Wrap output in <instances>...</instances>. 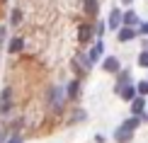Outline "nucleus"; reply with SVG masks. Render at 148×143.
I'll list each match as a JSON object with an SVG mask.
<instances>
[{
    "label": "nucleus",
    "mask_w": 148,
    "mask_h": 143,
    "mask_svg": "<svg viewBox=\"0 0 148 143\" xmlns=\"http://www.w3.org/2000/svg\"><path fill=\"white\" fill-rule=\"evenodd\" d=\"M138 24H141V17L136 15V10L129 8L126 12H121V27H131V29H136Z\"/></svg>",
    "instance_id": "f257e3e1"
},
{
    "label": "nucleus",
    "mask_w": 148,
    "mask_h": 143,
    "mask_svg": "<svg viewBox=\"0 0 148 143\" xmlns=\"http://www.w3.org/2000/svg\"><path fill=\"white\" fill-rule=\"evenodd\" d=\"M92 36H95V29H92V27H90L88 22H83V24H80V27H78V44L88 46Z\"/></svg>",
    "instance_id": "f03ea898"
},
{
    "label": "nucleus",
    "mask_w": 148,
    "mask_h": 143,
    "mask_svg": "<svg viewBox=\"0 0 148 143\" xmlns=\"http://www.w3.org/2000/svg\"><path fill=\"white\" fill-rule=\"evenodd\" d=\"M102 70H104V73H112V75H116V73L121 70L119 58H116V56H104V58H102Z\"/></svg>",
    "instance_id": "7ed1b4c3"
},
{
    "label": "nucleus",
    "mask_w": 148,
    "mask_h": 143,
    "mask_svg": "<svg viewBox=\"0 0 148 143\" xmlns=\"http://www.w3.org/2000/svg\"><path fill=\"white\" fill-rule=\"evenodd\" d=\"M136 29H131V27H119V32H116V41L119 44H129V41H134L136 39Z\"/></svg>",
    "instance_id": "20e7f679"
},
{
    "label": "nucleus",
    "mask_w": 148,
    "mask_h": 143,
    "mask_svg": "<svg viewBox=\"0 0 148 143\" xmlns=\"http://www.w3.org/2000/svg\"><path fill=\"white\" fill-rule=\"evenodd\" d=\"M102 51H104V41H102V39H97V41H95V46L88 51V61H90V66H95L97 61H100Z\"/></svg>",
    "instance_id": "39448f33"
},
{
    "label": "nucleus",
    "mask_w": 148,
    "mask_h": 143,
    "mask_svg": "<svg viewBox=\"0 0 148 143\" xmlns=\"http://www.w3.org/2000/svg\"><path fill=\"white\" fill-rule=\"evenodd\" d=\"M116 95H119L124 102H134L138 95H136V85H124V88H119V90H114Z\"/></svg>",
    "instance_id": "423d86ee"
},
{
    "label": "nucleus",
    "mask_w": 148,
    "mask_h": 143,
    "mask_svg": "<svg viewBox=\"0 0 148 143\" xmlns=\"http://www.w3.org/2000/svg\"><path fill=\"white\" fill-rule=\"evenodd\" d=\"M131 116H138V119H146V99L136 97L131 102Z\"/></svg>",
    "instance_id": "0eeeda50"
},
{
    "label": "nucleus",
    "mask_w": 148,
    "mask_h": 143,
    "mask_svg": "<svg viewBox=\"0 0 148 143\" xmlns=\"http://www.w3.org/2000/svg\"><path fill=\"white\" fill-rule=\"evenodd\" d=\"M10 109H12V90L5 88L3 95H0V114H8Z\"/></svg>",
    "instance_id": "6e6552de"
},
{
    "label": "nucleus",
    "mask_w": 148,
    "mask_h": 143,
    "mask_svg": "<svg viewBox=\"0 0 148 143\" xmlns=\"http://www.w3.org/2000/svg\"><path fill=\"white\" fill-rule=\"evenodd\" d=\"M83 12L95 20L97 12H100V0H83Z\"/></svg>",
    "instance_id": "1a4fd4ad"
},
{
    "label": "nucleus",
    "mask_w": 148,
    "mask_h": 143,
    "mask_svg": "<svg viewBox=\"0 0 148 143\" xmlns=\"http://www.w3.org/2000/svg\"><path fill=\"white\" fill-rule=\"evenodd\" d=\"M107 27L119 32V27H121V10H119V8H112V10H109V22H107Z\"/></svg>",
    "instance_id": "9d476101"
},
{
    "label": "nucleus",
    "mask_w": 148,
    "mask_h": 143,
    "mask_svg": "<svg viewBox=\"0 0 148 143\" xmlns=\"http://www.w3.org/2000/svg\"><path fill=\"white\" fill-rule=\"evenodd\" d=\"M66 95H68V99H78L80 97V80H71L68 85H66Z\"/></svg>",
    "instance_id": "9b49d317"
},
{
    "label": "nucleus",
    "mask_w": 148,
    "mask_h": 143,
    "mask_svg": "<svg viewBox=\"0 0 148 143\" xmlns=\"http://www.w3.org/2000/svg\"><path fill=\"white\" fill-rule=\"evenodd\" d=\"M114 141H116V143H131V141H134V133L119 126V129L114 131Z\"/></svg>",
    "instance_id": "f8f14e48"
},
{
    "label": "nucleus",
    "mask_w": 148,
    "mask_h": 143,
    "mask_svg": "<svg viewBox=\"0 0 148 143\" xmlns=\"http://www.w3.org/2000/svg\"><path fill=\"white\" fill-rule=\"evenodd\" d=\"M129 80H131V73H129L126 68H121V70L116 73V85H114V90H119V88H124V85H129Z\"/></svg>",
    "instance_id": "ddd939ff"
},
{
    "label": "nucleus",
    "mask_w": 148,
    "mask_h": 143,
    "mask_svg": "<svg viewBox=\"0 0 148 143\" xmlns=\"http://www.w3.org/2000/svg\"><path fill=\"white\" fill-rule=\"evenodd\" d=\"M141 121H143V119H138V116H129V119L121 124V129H126V131H131V133H134V131L141 126Z\"/></svg>",
    "instance_id": "4468645a"
},
{
    "label": "nucleus",
    "mask_w": 148,
    "mask_h": 143,
    "mask_svg": "<svg viewBox=\"0 0 148 143\" xmlns=\"http://www.w3.org/2000/svg\"><path fill=\"white\" fill-rule=\"evenodd\" d=\"M10 53H17V51H22V49H24V39H22V36H15V39H10Z\"/></svg>",
    "instance_id": "2eb2a0df"
},
{
    "label": "nucleus",
    "mask_w": 148,
    "mask_h": 143,
    "mask_svg": "<svg viewBox=\"0 0 148 143\" xmlns=\"http://www.w3.org/2000/svg\"><path fill=\"white\" fill-rule=\"evenodd\" d=\"M136 95L138 97H148V80H141V83H136Z\"/></svg>",
    "instance_id": "dca6fc26"
},
{
    "label": "nucleus",
    "mask_w": 148,
    "mask_h": 143,
    "mask_svg": "<svg viewBox=\"0 0 148 143\" xmlns=\"http://www.w3.org/2000/svg\"><path fill=\"white\" fill-rule=\"evenodd\" d=\"M136 34L138 36H148V20H141V24L136 27Z\"/></svg>",
    "instance_id": "f3484780"
},
{
    "label": "nucleus",
    "mask_w": 148,
    "mask_h": 143,
    "mask_svg": "<svg viewBox=\"0 0 148 143\" xmlns=\"http://www.w3.org/2000/svg\"><path fill=\"white\" fill-rule=\"evenodd\" d=\"M136 63H138L141 68H148V51H141V53H138V58H136Z\"/></svg>",
    "instance_id": "a211bd4d"
},
{
    "label": "nucleus",
    "mask_w": 148,
    "mask_h": 143,
    "mask_svg": "<svg viewBox=\"0 0 148 143\" xmlns=\"http://www.w3.org/2000/svg\"><path fill=\"white\" fill-rule=\"evenodd\" d=\"M22 22V12L20 10H12V15H10V24H20Z\"/></svg>",
    "instance_id": "6ab92c4d"
},
{
    "label": "nucleus",
    "mask_w": 148,
    "mask_h": 143,
    "mask_svg": "<svg viewBox=\"0 0 148 143\" xmlns=\"http://www.w3.org/2000/svg\"><path fill=\"white\" fill-rule=\"evenodd\" d=\"M8 143H22V138H20V136H12V138H10Z\"/></svg>",
    "instance_id": "aec40b11"
},
{
    "label": "nucleus",
    "mask_w": 148,
    "mask_h": 143,
    "mask_svg": "<svg viewBox=\"0 0 148 143\" xmlns=\"http://www.w3.org/2000/svg\"><path fill=\"white\" fill-rule=\"evenodd\" d=\"M131 3H134V0H121V5H126V8H129Z\"/></svg>",
    "instance_id": "412c9836"
},
{
    "label": "nucleus",
    "mask_w": 148,
    "mask_h": 143,
    "mask_svg": "<svg viewBox=\"0 0 148 143\" xmlns=\"http://www.w3.org/2000/svg\"><path fill=\"white\" fill-rule=\"evenodd\" d=\"M5 141V131H0V143H3Z\"/></svg>",
    "instance_id": "4be33fe9"
}]
</instances>
